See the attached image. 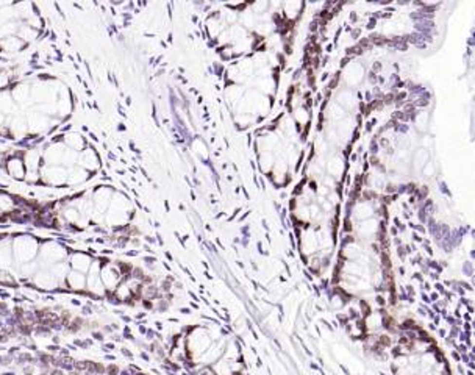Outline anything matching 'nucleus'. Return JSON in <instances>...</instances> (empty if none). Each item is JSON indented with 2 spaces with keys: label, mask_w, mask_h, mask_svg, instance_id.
<instances>
[{
  "label": "nucleus",
  "mask_w": 475,
  "mask_h": 375,
  "mask_svg": "<svg viewBox=\"0 0 475 375\" xmlns=\"http://www.w3.org/2000/svg\"><path fill=\"white\" fill-rule=\"evenodd\" d=\"M88 371L89 372H94V374H103L105 372V367L99 363H92V361H88Z\"/></svg>",
  "instance_id": "nucleus-1"
},
{
  "label": "nucleus",
  "mask_w": 475,
  "mask_h": 375,
  "mask_svg": "<svg viewBox=\"0 0 475 375\" xmlns=\"http://www.w3.org/2000/svg\"><path fill=\"white\" fill-rule=\"evenodd\" d=\"M3 375H14L13 372H6V374H3Z\"/></svg>",
  "instance_id": "nucleus-5"
},
{
  "label": "nucleus",
  "mask_w": 475,
  "mask_h": 375,
  "mask_svg": "<svg viewBox=\"0 0 475 375\" xmlns=\"http://www.w3.org/2000/svg\"><path fill=\"white\" fill-rule=\"evenodd\" d=\"M73 367L78 371H88V361H77L73 363Z\"/></svg>",
  "instance_id": "nucleus-2"
},
{
  "label": "nucleus",
  "mask_w": 475,
  "mask_h": 375,
  "mask_svg": "<svg viewBox=\"0 0 475 375\" xmlns=\"http://www.w3.org/2000/svg\"><path fill=\"white\" fill-rule=\"evenodd\" d=\"M105 372H107V375H116V374H117V367H116L114 364H111V366L107 367Z\"/></svg>",
  "instance_id": "nucleus-3"
},
{
  "label": "nucleus",
  "mask_w": 475,
  "mask_h": 375,
  "mask_svg": "<svg viewBox=\"0 0 475 375\" xmlns=\"http://www.w3.org/2000/svg\"><path fill=\"white\" fill-rule=\"evenodd\" d=\"M50 375H64V374H63L61 369H54V371L50 372Z\"/></svg>",
  "instance_id": "nucleus-4"
}]
</instances>
